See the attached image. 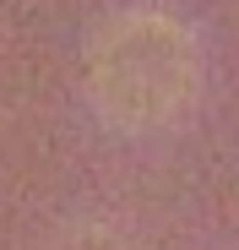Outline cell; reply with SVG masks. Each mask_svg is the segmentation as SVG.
I'll return each instance as SVG.
<instances>
[{
	"label": "cell",
	"instance_id": "obj_1",
	"mask_svg": "<svg viewBox=\"0 0 239 250\" xmlns=\"http://www.w3.org/2000/svg\"><path fill=\"white\" fill-rule=\"evenodd\" d=\"M98 93L131 125H152L185 104L190 93V38L163 17L120 22L98 55Z\"/></svg>",
	"mask_w": 239,
	"mask_h": 250
}]
</instances>
